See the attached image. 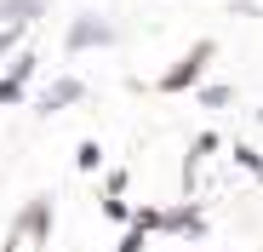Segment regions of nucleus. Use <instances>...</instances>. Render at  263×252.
<instances>
[{
    "label": "nucleus",
    "instance_id": "1",
    "mask_svg": "<svg viewBox=\"0 0 263 252\" xmlns=\"http://www.w3.org/2000/svg\"><path fill=\"white\" fill-rule=\"evenodd\" d=\"M217 58V40L212 34H200L195 40V46L178 58V63H172L160 80H155V92H166V98H178V92H189V86H200V80H206V63Z\"/></svg>",
    "mask_w": 263,
    "mask_h": 252
},
{
    "label": "nucleus",
    "instance_id": "2",
    "mask_svg": "<svg viewBox=\"0 0 263 252\" xmlns=\"http://www.w3.org/2000/svg\"><path fill=\"white\" fill-rule=\"evenodd\" d=\"M115 40H120V29L103 12H74L69 34H63V52H103V46H115Z\"/></svg>",
    "mask_w": 263,
    "mask_h": 252
},
{
    "label": "nucleus",
    "instance_id": "3",
    "mask_svg": "<svg viewBox=\"0 0 263 252\" xmlns=\"http://www.w3.org/2000/svg\"><path fill=\"white\" fill-rule=\"evenodd\" d=\"M160 235H183V241H206V212L195 201L172 206V212H160Z\"/></svg>",
    "mask_w": 263,
    "mask_h": 252
},
{
    "label": "nucleus",
    "instance_id": "4",
    "mask_svg": "<svg viewBox=\"0 0 263 252\" xmlns=\"http://www.w3.org/2000/svg\"><path fill=\"white\" fill-rule=\"evenodd\" d=\"M12 235H29V241L46 246V241H52V195H34V201L23 206V218H17Z\"/></svg>",
    "mask_w": 263,
    "mask_h": 252
},
{
    "label": "nucleus",
    "instance_id": "5",
    "mask_svg": "<svg viewBox=\"0 0 263 252\" xmlns=\"http://www.w3.org/2000/svg\"><path fill=\"white\" fill-rule=\"evenodd\" d=\"M80 98H86V80H80V75H58L52 86L40 92V115H63V109L80 103Z\"/></svg>",
    "mask_w": 263,
    "mask_h": 252
},
{
    "label": "nucleus",
    "instance_id": "6",
    "mask_svg": "<svg viewBox=\"0 0 263 252\" xmlns=\"http://www.w3.org/2000/svg\"><path fill=\"white\" fill-rule=\"evenodd\" d=\"M223 143L217 132H195V143H189V155H183V189H195V172H200V160Z\"/></svg>",
    "mask_w": 263,
    "mask_h": 252
},
{
    "label": "nucleus",
    "instance_id": "7",
    "mask_svg": "<svg viewBox=\"0 0 263 252\" xmlns=\"http://www.w3.org/2000/svg\"><path fill=\"white\" fill-rule=\"evenodd\" d=\"M40 12H46V0H0V23H34Z\"/></svg>",
    "mask_w": 263,
    "mask_h": 252
},
{
    "label": "nucleus",
    "instance_id": "8",
    "mask_svg": "<svg viewBox=\"0 0 263 252\" xmlns=\"http://www.w3.org/2000/svg\"><path fill=\"white\" fill-rule=\"evenodd\" d=\"M229 155H235V166H240L246 178H257V184H263V155H257L252 143H229Z\"/></svg>",
    "mask_w": 263,
    "mask_h": 252
},
{
    "label": "nucleus",
    "instance_id": "9",
    "mask_svg": "<svg viewBox=\"0 0 263 252\" xmlns=\"http://www.w3.org/2000/svg\"><path fill=\"white\" fill-rule=\"evenodd\" d=\"M74 166H80V172H98V166H103V143L98 138H80L74 143Z\"/></svg>",
    "mask_w": 263,
    "mask_h": 252
},
{
    "label": "nucleus",
    "instance_id": "10",
    "mask_svg": "<svg viewBox=\"0 0 263 252\" xmlns=\"http://www.w3.org/2000/svg\"><path fill=\"white\" fill-rule=\"evenodd\" d=\"M34 69H40V58H34L29 46H17V52H12V69H6V75H12V80H23V86H29V80H34Z\"/></svg>",
    "mask_w": 263,
    "mask_h": 252
},
{
    "label": "nucleus",
    "instance_id": "11",
    "mask_svg": "<svg viewBox=\"0 0 263 252\" xmlns=\"http://www.w3.org/2000/svg\"><path fill=\"white\" fill-rule=\"evenodd\" d=\"M200 103H206V109H229V103H235V86H223V80L206 86V80H200Z\"/></svg>",
    "mask_w": 263,
    "mask_h": 252
},
{
    "label": "nucleus",
    "instance_id": "12",
    "mask_svg": "<svg viewBox=\"0 0 263 252\" xmlns=\"http://www.w3.org/2000/svg\"><path fill=\"white\" fill-rule=\"evenodd\" d=\"M126 224H138L143 235H160V206H132V218Z\"/></svg>",
    "mask_w": 263,
    "mask_h": 252
},
{
    "label": "nucleus",
    "instance_id": "13",
    "mask_svg": "<svg viewBox=\"0 0 263 252\" xmlns=\"http://www.w3.org/2000/svg\"><path fill=\"white\" fill-rule=\"evenodd\" d=\"M23 34H29L23 23H0V58H12V52L23 46Z\"/></svg>",
    "mask_w": 263,
    "mask_h": 252
},
{
    "label": "nucleus",
    "instance_id": "14",
    "mask_svg": "<svg viewBox=\"0 0 263 252\" xmlns=\"http://www.w3.org/2000/svg\"><path fill=\"white\" fill-rule=\"evenodd\" d=\"M23 80H12V75H0V109H12V103H23Z\"/></svg>",
    "mask_w": 263,
    "mask_h": 252
},
{
    "label": "nucleus",
    "instance_id": "15",
    "mask_svg": "<svg viewBox=\"0 0 263 252\" xmlns=\"http://www.w3.org/2000/svg\"><path fill=\"white\" fill-rule=\"evenodd\" d=\"M103 218H115V224H126V218H132V206H126L120 195H103Z\"/></svg>",
    "mask_w": 263,
    "mask_h": 252
},
{
    "label": "nucleus",
    "instance_id": "16",
    "mask_svg": "<svg viewBox=\"0 0 263 252\" xmlns=\"http://www.w3.org/2000/svg\"><path fill=\"white\" fill-rule=\"evenodd\" d=\"M143 241H149V235H143L138 224H126V235H120V246H115V252H143Z\"/></svg>",
    "mask_w": 263,
    "mask_h": 252
},
{
    "label": "nucleus",
    "instance_id": "17",
    "mask_svg": "<svg viewBox=\"0 0 263 252\" xmlns=\"http://www.w3.org/2000/svg\"><path fill=\"white\" fill-rule=\"evenodd\" d=\"M103 189H109V195H126V172H120V166H115V172L103 178Z\"/></svg>",
    "mask_w": 263,
    "mask_h": 252
},
{
    "label": "nucleus",
    "instance_id": "18",
    "mask_svg": "<svg viewBox=\"0 0 263 252\" xmlns=\"http://www.w3.org/2000/svg\"><path fill=\"white\" fill-rule=\"evenodd\" d=\"M257 120H263V109H257Z\"/></svg>",
    "mask_w": 263,
    "mask_h": 252
}]
</instances>
